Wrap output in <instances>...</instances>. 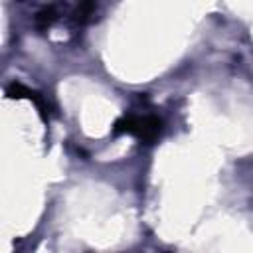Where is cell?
<instances>
[{
	"mask_svg": "<svg viewBox=\"0 0 253 253\" xmlns=\"http://www.w3.org/2000/svg\"><path fill=\"white\" fill-rule=\"evenodd\" d=\"M162 132V121L154 115H123L113 125V134H132L142 144H152Z\"/></svg>",
	"mask_w": 253,
	"mask_h": 253,
	"instance_id": "6da1fadb",
	"label": "cell"
},
{
	"mask_svg": "<svg viewBox=\"0 0 253 253\" xmlns=\"http://www.w3.org/2000/svg\"><path fill=\"white\" fill-rule=\"evenodd\" d=\"M55 20H57V10H55V6H43V8L36 14V26H38L40 30H47Z\"/></svg>",
	"mask_w": 253,
	"mask_h": 253,
	"instance_id": "7a4b0ae2",
	"label": "cell"
},
{
	"mask_svg": "<svg viewBox=\"0 0 253 253\" xmlns=\"http://www.w3.org/2000/svg\"><path fill=\"white\" fill-rule=\"evenodd\" d=\"M32 93H34V89H30V87H26V85H22V83H10V85L6 87V95H8L10 99H22V97L30 99Z\"/></svg>",
	"mask_w": 253,
	"mask_h": 253,
	"instance_id": "3957f363",
	"label": "cell"
},
{
	"mask_svg": "<svg viewBox=\"0 0 253 253\" xmlns=\"http://www.w3.org/2000/svg\"><path fill=\"white\" fill-rule=\"evenodd\" d=\"M95 10H97V6H95L93 2H81V4L75 8V20H77L79 24H85V22L95 14Z\"/></svg>",
	"mask_w": 253,
	"mask_h": 253,
	"instance_id": "277c9868",
	"label": "cell"
}]
</instances>
